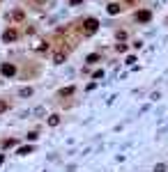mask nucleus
<instances>
[{
	"label": "nucleus",
	"instance_id": "nucleus-6",
	"mask_svg": "<svg viewBox=\"0 0 168 172\" xmlns=\"http://www.w3.org/2000/svg\"><path fill=\"white\" fill-rule=\"evenodd\" d=\"M106 11H108V14H120V5H115V2H111V5H108V7H106Z\"/></svg>",
	"mask_w": 168,
	"mask_h": 172
},
{
	"label": "nucleus",
	"instance_id": "nucleus-10",
	"mask_svg": "<svg viewBox=\"0 0 168 172\" xmlns=\"http://www.w3.org/2000/svg\"><path fill=\"white\" fill-rule=\"evenodd\" d=\"M95 62H99V55H97V53H92V55H88V64H95Z\"/></svg>",
	"mask_w": 168,
	"mask_h": 172
},
{
	"label": "nucleus",
	"instance_id": "nucleus-1",
	"mask_svg": "<svg viewBox=\"0 0 168 172\" xmlns=\"http://www.w3.org/2000/svg\"><path fill=\"white\" fill-rule=\"evenodd\" d=\"M97 30H99V21H97V19H85L83 32H85V34H95Z\"/></svg>",
	"mask_w": 168,
	"mask_h": 172
},
{
	"label": "nucleus",
	"instance_id": "nucleus-13",
	"mask_svg": "<svg viewBox=\"0 0 168 172\" xmlns=\"http://www.w3.org/2000/svg\"><path fill=\"white\" fill-rule=\"evenodd\" d=\"M127 48H129L127 44H118V46H115V51H118V53H127Z\"/></svg>",
	"mask_w": 168,
	"mask_h": 172
},
{
	"label": "nucleus",
	"instance_id": "nucleus-18",
	"mask_svg": "<svg viewBox=\"0 0 168 172\" xmlns=\"http://www.w3.org/2000/svg\"><path fill=\"white\" fill-rule=\"evenodd\" d=\"M69 2H72V5H81L83 0H69Z\"/></svg>",
	"mask_w": 168,
	"mask_h": 172
},
{
	"label": "nucleus",
	"instance_id": "nucleus-11",
	"mask_svg": "<svg viewBox=\"0 0 168 172\" xmlns=\"http://www.w3.org/2000/svg\"><path fill=\"white\" fill-rule=\"evenodd\" d=\"M168 168H166V163H157L154 165V172H166Z\"/></svg>",
	"mask_w": 168,
	"mask_h": 172
},
{
	"label": "nucleus",
	"instance_id": "nucleus-7",
	"mask_svg": "<svg viewBox=\"0 0 168 172\" xmlns=\"http://www.w3.org/2000/svg\"><path fill=\"white\" fill-rule=\"evenodd\" d=\"M60 124V117L58 115H49V126H58Z\"/></svg>",
	"mask_w": 168,
	"mask_h": 172
},
{
	"label": "nucleus",
	"instance_id": "nucleus-2",
	"mask_svg": "<svg viewBox=\"0 0 168 172\" xmlns=\"http://www.w3.org/2000/svg\"><path fill=\"white\" fill-rule=\"evenodd\" d=\"M0 74L7 76V78H12V76H16V67H14L12 62H5L2 67H0Z\"/></svg>",
	"mask_w": 168,
	"mask_h": 172
},
{
	"label": "nucleus",
	"instance_id": "nucleus-8",
	"mask_svg": "<svg viewBox=\"0 0 168 172\" xmlns=\"http://www.w3.org/2000/svg\"><path fill=\"white\" fill-rule=\"evenodd\" d=\"M30 152H32V145H26V147H21V149H19L21 156H26V154H30Z\"/></svg>",
	"mask_w": 168,
	"mask_h": 172
},
{
	"label": "nucleus",
	"instance_id": "nucleus-14",
	"mask_svg": "<svg viewBox=\"0 0 168 172\" xmlns=\"http://www.w3.org/2000/svg\"><path fill=\"white\" fill-rule=\"evenodd\" d=\"M39 138V131H30L28 133V140H37Z\"/></svg>",
	"mask_w": 168,
	"mask_h": 172
},
{
	"label": "nucleus",
	"instance_id": "nucleus-9",
	"mask_svg": "<svg viewBox=\"0 0 168 172\" xmlns=\"http://www.w3.org/2000/svg\"><path fill=\"white\" fill-rule=\"evenodd\" d=\"M65 57H67V53H55V62H58V64L65 62Z\"/></svg>",
	"mask_w": 168,
	"mask_h": 172
},
{
	"label": "nucleus",
	"instance_id": "nucleus-12",
	"mask_svg": "<svg viewBox=\"0 0 168 172\" xmlns=\"http://www.w3.org/2000/svg\"><path fill=\"white\" fill-rule=\"evenodd\" d=\"M21 97H32V87H23V90H21Z\"/></svg>",
	"mask_w": 168,
	"mask_h": 172
},
{
	"label": "nucleus",
	"instance_id": "nucleus-5",
	"mask_svg": "<svg viewBox=\"0 0 168 172\" xmlns=\"http://www.w3.org/2000/svg\"><path fill=\"white\" fill-rule=\"evenodd\" d=\"M74 92H76V87H74V85H69V87H62V90L58 92V97H72Z\"/></svg>",
	"mask_w": 168,
	"mask_h": 172
},
{
	"label": "nucleus",
	"instance_id": "nucleus-16",
	"mask_svg": "<svg viewBox=\"0 0 168 172\" xmlns=\"http://www.w3.org/2000/svg\"><path fill=\"white\" fill-rule=\"evenodd\" d=\"M7 108H9V106H7V101H0V112H5Z\"/></svg>",
	"mask_w": 168,
	"mask_h": 172
},
{
	"label": "nucleus",
	"instance_id": "nucleus-19",
	"mask_svg": "<svg viewBox=\"0 0 168 172\" xmlns=\"http://www.w3.org/2000/svg\"><path fill=\"white\" fill-rule=\"evenodd\" d=\"M2 161H5V156H2V154H0V165H2Z\"/></svg>",
	"mask_w": 168,
	"mask_h": 172
},
{
	"label": "nucleus",
	"instance_id": "nucleus-17",
	"mask_svg": "<svg viewBox=\"0 0 168 172\" xmlns=\"http://www.w3.org/2000/svg\"><path fill=\"white\" fill-rule=\"evenodd\" d=\"M118 39H120V41H124V39H127V32L120 30V32H118Z\"/></svg>",
	"mask_w": 168,
	"mask_h": 172
},
{
	"label": "nucleus",
	"instance_id": "nucleus-3",
	"mask_svg": "<svg viewBox=\"0 0 168 172\" xmlns=\"http://www.w3.org/2000/svg\"><path fill=\"white\" fill-rule=\"evenodd\" d=\"M150 19H152V11H150V9L136 11V21H138V23H150Z\"/></svg>",
	"mask_w": 168,
	"mask_h": 172
},
{
	"label": "nucleus",
	"instance_id": "nucleus-15",
	"mask_svg": "<svg viewBox=\"0 0 168 172\" xmlns=\"http://www.w3.org/2000/svg\"><path fill=\"white\" fill-rule=\"evenodd\" d=\"M12 16H14L16 21H23V11H19V9H16V11H14V14H12Z\"/></svg>",
	"mask_w": 168,
	"mask_h": 172
},
{
	"label": "nucleus",
	"instance_id": "nucleus-4",
	"mask_svg": "<svg viewBox=\"0 0 168 172\" xmlns=\"http://www.w3.org/2000/svg\"><path fill=\"white\" fill-rule=\"evenodd\" d=\"M16 39H19V32H16L14 28H9V30L2 32V41H7V44H12V41H16Z\"/></svg>",
	"mask_w": 168,
	"mask_h": 172
}]
</instances>
